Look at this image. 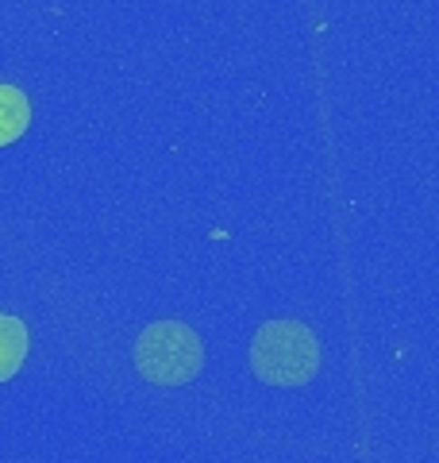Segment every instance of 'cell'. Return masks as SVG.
<instances>
[{
    "label": "cell",
    "mask_w": 439,
    "mask_h": 463,
    "mask_svg": "<svg viewBox=\"0 0 439 463\" xmlns=\"http://www.w3.org/2000/svg\"><path fill=\"white\" fill-rule=\"evenodd\" d=\"M251 367L266 386H304L320 371L316 332L301 321H266L251 344Z\"/></svg>",
    "instance_id": "1"
},
{
    "label": "cell",
    "mask_w": 439,
    "mask_h": 463,
    "mask_svg": "<svg viewBox=\"0 0 439 463\" xmlns=\"http://www.w3.org/2000/svg\"><path fill=\"white\" fill-rule=\"evenodd\" d=\"M204 367V347L197 332L182 321H158L139 332L135 344V371L154 386H182L193 383Z\"/></svg>",
    "instance_id": "2"
},
{
    "label": "cell",
    "mask_w": 439,
    "mask_h": 463,
    "mask_svg": "<svg viewBox=\"0 0 439 463\" xmlns=\"http://www.w3.org/2000/svg\"><path fill=\"white\" fill-rule=\"evenodd\" d=\"M27 124H32V100L20 93L16 85H0V147L23 139Z\"/></svg>",
    "instance_id": "4"
},
{
    "label": "cell",
    "mask_w": 439,
    "mask_h": 463,
    "mask_svg": "<svg viewBox=\"0 0 439 463\" xmlns=\"http://www.w3.org/2000/svg\"><path fill=\"white\" fill-rule=\"evenodd\" d=\"M27 347H32V336H27V325L20 317L0 313V383H8L12 374L23 367Z\"/></svg>",
    "instance_id": "3"
}]
</instances>
